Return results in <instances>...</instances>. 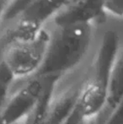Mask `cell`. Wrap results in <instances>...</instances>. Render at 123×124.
<instances>
[{"label": "cell", "instance_id": "1", "mask_svg": "<svg viewBox=\"0 0 123 124\" xmlns=\"http://www.w3.org/2000/svg\"><path fill=\"white\" fill-rule=\"evenodd\" d=\"M51 39V31L42 27L35 34L15 36L7 32L2 43L1 65L13 78H26L42 69Z\"/></svg>", "mask_w": 123, "mask_h": 124}, {"label": "cell", "instance_id": "2", "mask_svg": "<svg viewBox=\"0 0 123 124\" xmlns=\"http://www.w3.org/2000/svg\"><path fill=\"white\" fill-rule=\"evenodd\" d=\"M94 23L79 21L56 25L51 31L47 54L41 70L68 67L83 57L89 46Z\"/></svg>", "mask_w": 123, "mask_h": 124}, {"label": "cell", "instance_id": "3", "mask_svg": "<svg viewBox=\"0 0 123 124\" xmlns=\"http://www.w3.org/2000/svg\"><path fill=\"white\" fill-rule=\"evenodd\" d=\"M105 98V90L100 80H89L85 84L79 95V106L84 116H92L103 106Z\"/></svg>", "mask_w": 123, "mask_h": 124}, {"label": "cell", "instance_id": "4", "mask_svg": "<svg viewBox=\"0 0 123 124\" xmlns=\"http://www.w3.org/2000/svg\"><path fill=\"white\" fill-rule=\"evenodd\" d=\"M102 9L104 15L123 19V0H103Z\"/></svg>", "mask_w": 123, "mask_h": 124}]
</instances>
